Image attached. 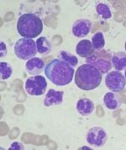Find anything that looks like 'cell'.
Segmentation results:
<instances>
[{
    "label": "cell",
    "mask_w": 126,
    "mask_h": 150,
    "mask_svg": "<svg viewBox=\"0 0 126 150\" xmlns=\"http://www.w3.org/2000/svg\"><path fill=\"white\" fill-rule=\"evenodd\" d=\"M45 74L47 79L55 85L65 86L73 81L75 70L66 62L56 58L46 66Z\"/></svg>",
    "instance_id": "cell-1"
},
{
    "label": "cell",
    "mask_w": 126,
    "mask_h": 150,
    "mask_svg": "<svg viewBox=\"0 0 126 150\" xmlns=\"http://www.w3.org/2000/svg\"><path fill=\"white\" fill-rule=\"evenodd\" d=\"M103 79L102 73L93 64L81 65L75 73V83L82 90H93L99 87Z\"/></svg>",
    "instance_id": "cell-2"
},
{
    "label": "cell",
    "mask_w": 126,
    "mask_h": 150,
    "mask_svg": "<svg viewBox=\"0 0 126 150\" xmlns=\"http://www.w3.org/2000/svg\"><path fill=\"white\" fill-rule=\"evenodd\" d=\"M42 30L43 23L35 14H24L18 19L17 30L23 38H35L42 32Z\"/></svg>",
    "instance_id": "cell-3"
},
{
    "label": "cell",
    "mask_w": 126,
    "mask_h": 150,
    "mask_svg": "<svg viewBox=\"0 0 126 150\" xmlns=\"http://www.w3.org/2000/svg\"><path fill=\"white\" fill-rule=\"evenodd\" d=\"M37 52L36 41L33 39L21 38L16 41L14 45V53L21 60H30L35 57Z\"/></svg>",
    "instance_id": "cell-4"
},
{
    "label": "cell",
    "mask_w": 126,
    "mask_h": 150,
    "mask_svg": "<svg viewBox=\"0 0 126 150\" xmlns=\"http://www.w3.org/2000/svg\"><path fill=\"white\" fill-rule=\"evenodd\" d=\"M111 58L112 55L104 50H102L99 52L95 51L92 56L87 58L86 62L87 63L93 64L102 73V74H104L112 68Z\"/></svg>",
    "instance_id": "cell-5"
},
{
    "label": "cell",
    "mask_w": 126,
    "mask_h": 150,
    "mask_svg": "<svg viewBox=\"0 0 126 150\" xmlns=\"http://www.w3.org/2000/svg\"><path fill=\"white\" fill-rule=\"evenodd\" d=\"M26 92L31 96H40L45 94L47 88V82L45 77L37 75L27 79L25 83Z\"/></svg>",
    "instance_id": "cell-6"
},
{
    "label": "cell",
    "mask_w": 126,
    "mask_h": 150,
    "mask_svg": "<svg viewBox=\"0 0 126 150\" xmlns=\"http://www.w3.org/2000/svg\"><path fill=\"white\" fill-rule=\"evenodd\" d=\"M105 84L112 92L120 93L125 88L126 79L120 71H112L107 74L105 78Z\"/></svg>",
    "instance_id": "cell-7"
},
{
    "label": "cell",
    "mask_w": 126,
    "mask_h": 150,
    "mask_svg": "<svg viewBox=\"0 0 126 150\" xmlns=\"http://www.w3.org/2000/svg\"><path fill=\"white\" fill-rule=\"evenodd\" d=\"M87 142L94 147H103L107 142V132L99 127H94L88 130L86 135Z\"/></svg>",
    "instance_id": "cell-8"
},
{
    "label": "cell",
    "mask_w": 126,
    "mask_h": 150,
    "mask_svg": "<svg viewBox=\"0 0 126 150\" xmlns=\"http://www.w3.org/2000/svg\"><path fill=\"white\" fill-rule=\"evenodd\" d=\"M92 30V22L86 19H79L73 24L72 31L76 37H84Z\"/></svg>",
    "instance_id": "cell-9"
},
{
    "label": "cell",
    "mask_w": 126,
    "mask_h": 150,
    "mask_svg": "<svg viewBox=\"0 0 126 150\" xmlns=\"http://www.w3.org/2000/svg\"><path fill=\"white\" fill-rule=\"evenodd\" d=\"M45 62L39 57H34L30 60H28L25 64L27 73L32 76L40 75L45 70Z\"/></svg>",
    "instance_id": "cell-10"
},
{
    "label": "cell",
    "mask_w": 126,
    "mask_h": 150,
    "mask_svg": "<svg viewBox=\"0 0 126 150\" xmlns=\"http://www.w3.org/2000/svg\"><path fill=\"white\" fill-rule=\"evenodd\" d=\"M122 97L116 92H108L103 97V104L108 110H114L122 105Z\"/></svg>",
    "instance_id": "cell-11"
},
{
    "label": "cell",
    "mask_w": 126,
    "mask_h": 150,
    "mask_svg": "<svg viewBox=\"0 0 126 150\" xmlns=\"http://www.w3.org/2000/svg\"><path fill=\"white\" fill-rule=\"evenodd\" d=\"M63 96H64L63 91H57L53 89H51L45 96L44 105L46 106L60 105L63 101Z\"/></svg>",
    "instance_id": "cell-12"
},
{
    "label": "cell",
    "mask_w": 126,
    "mask_h": 150,
    "mask_svg": "<svg viewBox=\"0 0 126 150\" xmlns=\"http://www.w3.org/2000/svg\"><path fill=\"white\" fill-rule=\"evenodd\" d=\"M76 52L82 58H87L95 52L92 41L89 40H82L79 41L76 47Z\"/></svg>",
    "instance_id": "cell-13"
},
{
    "label": "cell",
    "mask_w": 126,
    "mask_h": 150,
    "mask_svg": "<svg viewBox=\"0 0 126 150\" xmlns=\"http://www.w3.org/2000/svg\"><path fill=\"white\" fill-rule=\"evenodd\" d=\"M76 109L80 115L83 116H90L94 110V104L93 100L87 98H83L77 102Z\"/></svg>",
    "instance_id": "cell-14"
},
{
    "label": "cell",
    "mask_w": 126,
    "mask_h": 150,
    "mask_svg": "<svg viewBox=\"0 0 126 150\" xmlns=\"http://www.w3.org/2000/svg\"><path fill=\"white\" fill-rule=\"evenodd\" d=\"M112 66L117 71H123L126 69V52H117L112 55Z\"/></svg>",
    "instance_id": "cell-15"
},
{
    "label": "cell",
    "mask_w": 126,
    "mask_h": 150,
    "mask_svg": "<svg viewBox=\"0 0 126 150\" xmlns=\"http://www.w3.org/2000/svg\"><path fill=\"white\" fill-rule=\"evenodd\" d=\"M36 46H37V51L41 55H47L51 49V45L48 39L45 36L39 37V39L36 41Z\"/></svg>",
    "instance_id": "cell-16"
},
{
    "label": "cell",
    "mask_w": 126,
    "mask_h": 150,
    "mask_svg": "<svg viewBox=\"0 0 126 150\" xmlns=\"http://www.w3.org/2000/svg\"><path fill=\"white\" fill-rule=\"evenodd\" d=\"M57 58L61 61L66 62L69 65H71L73 68H75L77 63H78V59L76 56L71 54L70 52H66V51H61L57 55Z\"/></svg>",
    "instance_id": "cell-17"
},
{
    "label": "cell",
    "mask_w": 126,
    "mask_h": 150,
    "mask_svg": "<svg viewBox=\"0 0 126 150\" xmlns=\"http://www.w3.org/2000/svg\"><path fill=\"white\" fill-rule=\"evenodd\" d=\"M96 11L100 16L104 19L108 20L112 17V9L109 4L105 3H99L96 5Z\"/></svg>",
    "instance_id": "cell-18"
},
{
    "label": "cell",
    "mask_w": 126,
    "mask_h": 150,
    "mask_svg": "<svg viewBox=\"0 0 126 150\" xmlns=\"http://www.w3.org/2000/svg\"><path fill=\"white\" fill-rule=\"evenodd\" d=\"M92 43H93V48L96 52H99L103 50L105 46V40L103 32L98 31L93 35L92 37Z\"/></svg>",
    "instance_id": "cell-19"
},
{
    "label": "cell",
    "mask_w": 126,
    "mask_h": 150,
    "mask_svg": "<svg viewBox=\"0 0 126 150\" xmlns=\"http://www.w3.org/2000/svg\"><path fill=\"white\" fill-rule=\"evenodd\" d=\"M13 74V68L12 66L6 62H0V74L1 79L6 80Z\"/></svg>",
    "instance_id": "cell-20"
},
{
    "label": "cell",
    "mask_w": 126,
    "mask_h": 150,
    "mask_svg": "<svg viewBox=\"0 0 126 150\" xmlns=\"http://www.w3.org/2000/svg\"><path fill=\"white\" fill-rule=\"evenodd\" d=\"M24 145L20 142H14L11 144L8 149L10 150H17V149H24Z\"/></svg>",
    "instance_id": "cell-21"
},
{
    "label": "cell",
    "mask_w": 126,
    "mask_h": 150,
    "mask_svg": "<svg viewBox=\"0 0 126 150\" xmlns=\"http://www.w3.org/2000/svg\"><path fill=\"white\" fill-rule=\"evenodd\" d=\"M0 54H1V57L6 56L7 54V47L6 45L2 41L1 42V52H0Z\"/></svg>",
    "instance_id": "cell-22"
},
{
    "label": "cell",
    "mask_w": 126,
    "mask_h": 150,
    "mask_svg": "<svg viewBox=\"0 0 126 150\" xmlns=\"http://www.w3.org/2000/svg\"><path fill=\"white\" fill-rule=\"evenodd\" d=\"M125 79H126V69H125Z\"/></svg>",
    "instance_id": "cell-23"
},
{
    "label": "cell",
    "mask_w": 126,
    "mask_h": 150,
    "mask_svg": "<svg viewBox=\"0 0 126 150\" xmlns=\"http://www.w3.org/2000/svg\"><path fill=\"white\" fill-rule=\"evenodd\" d=\"M125 51H126V41H125Z\"/></svg>",
    "instance_id": "cell-24"
}]
</instances>
